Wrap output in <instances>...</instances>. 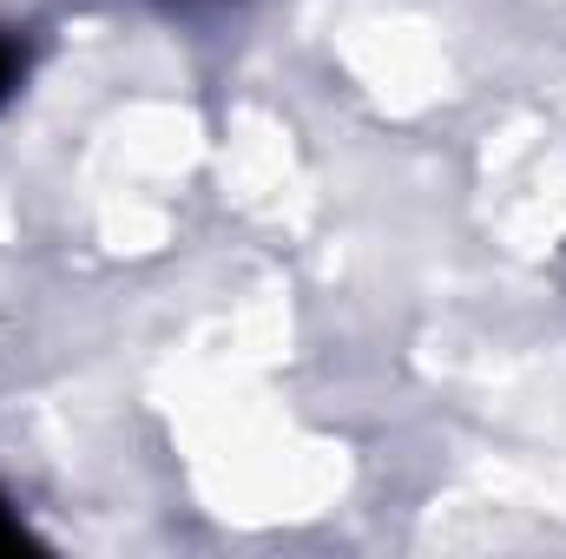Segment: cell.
Returning <instances> with one entry per match:
<instances>
[{
  "mask_svg": "<svg viewBox=\"0 0 566 559\" xmlns=\"http://www.w3.org/2000/svg\"><path fill=\"white\" fill-rule=\"evenodd\" d=\"M13 547H27V527H20V520L0 507V553H13Z\"/></svg>",
  "mask_w": 566,
  "mask_h": 559,
  "instance_id": "obj_2",
  "label": "cell"
},
{
  "mask_svg": "<svg viewBox=\"0 0 566 559\" xmlns=\"http://www.w3.org/2000/svg\"><path fill=\"white\" fill-rule=\"evenodd\" d=\"M20 66H27V60H20V46L0 33V106H7V93L20 86Z\"/></svg>",
  "mask_w": 566,
  "mask_h": 559,
  "instance_id": "obj_1",
  "label": "cell"
}]
</instances>
